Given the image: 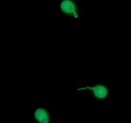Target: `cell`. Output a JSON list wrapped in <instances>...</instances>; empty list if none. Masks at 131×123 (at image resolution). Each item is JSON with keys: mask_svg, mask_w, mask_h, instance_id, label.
Listing matches in <instances>:
<instances>
[{"mask_svg": "<svg viewBox=\"0 0 131 123\" xmlns=\"http://www.w3.org/2000/svg\"><path fill=\"white\" fill-rule=\"evenodd\" d=\"M88 90L93 97L98 101H104L108 98L110 94V88L104 83H97L93 85H85L76 89L77 92H81Z\"/></svg>", "mask_w": 131, "mask_h": 123, "instance_id": "6da1fadb", "label": "cell"}, {"mask_svg": "<svg viewBox=\"0 0 131 123\" xmlns=\"http://www.w3.org/2000/svg\"><path fill=\"white\" fill-rule=\"evenodd\" d=\"M59 9L63 15L78 19L79 16V8L75 0H61Z\"/></svg>", "mask_w": 131, "mask_h": 123, "instance_id": "7a4b0ae2", "label": "cell"}, {"mask_svg": "<svg viewBox=\"0 0 131 123\" xmlns=\"http://www.w3.org/2000/svg\"><path fill=\"white\" fill-rule=\"evenodd\" d=\"M36 123H51V115L49 111L43 106L37 107L33 111Z\"/></svg>", "mask_w": 131, "mask_h": 123, "instance_id": "3957f363", "label": "cell"}]
</instances>
